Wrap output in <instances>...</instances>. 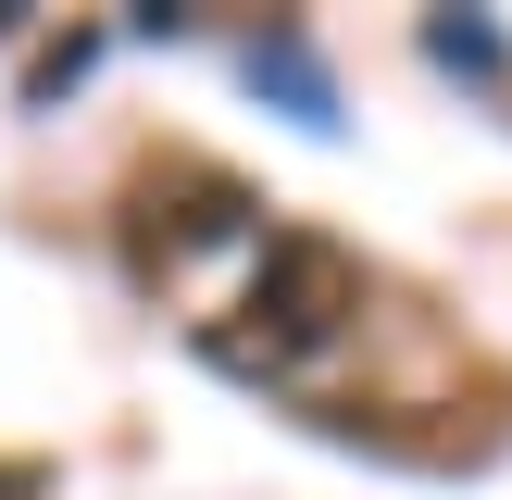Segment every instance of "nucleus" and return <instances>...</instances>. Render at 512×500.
Segmentation results:
<instances>
[{"label":"nucleus","mask_w":512,"mask_h":500,"mask_svg":"<svg viewBox=\"0 0 512 500\" xmlns=\"http://www.w3.org/2000/svg\"><path fill=\"white\" fill-rule=\"evenodd\" d=\"M425 50H438V63H475V75H500V38H488V25H463V13H438V25H425Z\"/></svg>","instance_id":"obj_3"},{"label":"nucleus","mask_w":512,"mask_h":500,"mask_svg":"<svg viewBox=\"0 0 512 500\" xmlns=\"http://www.w3.org/2000/svg\"><path fill=\"white\" fill-rule=\"evenodd\" d=\"M238 313L250 325L225 338V363H300V350H325L350 313H363V263H350L338 238H313V225H275Z\"/></svg>","instance_id":"obj_1"},{"label":"nucleus","mask_w":512,"mask_h":500,"mask_svg":"<svg viewBox=\"0 0 512 500\" xmlns=\"http://www.w3.org/2000/svg\"><path fill=\"white\" fill-rule=\"evenodd\" d=\"M250 75H275V88H288V100H300V125H338V100H325V75H313V63H300V50H288V38H275V50H250Z\"/></svg>","instance_id":"obj_2"},{"label":"nucleus","mask_w":512,"mask_h":500,"mask_svg":"<svg viewBox=\"0 0 512 500\" xmlns=\"http://www.w3.org/2000/svg\"><path fill=\"white\" fill-rule=\"evenodd\" d=\"M75 75H88V38H63V50H38V75H25V88H38V100H63Z\"/></svg>","instance_id":"obj_4"}]
</instances>
